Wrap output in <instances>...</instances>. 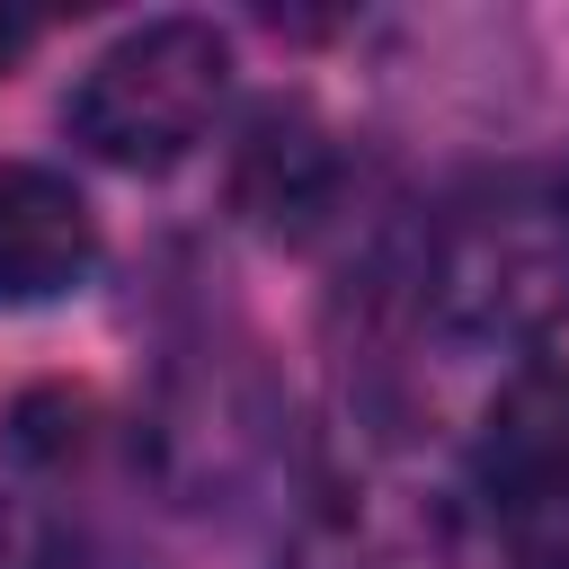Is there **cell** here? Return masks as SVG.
<instances>
[{
    "mask_svg": "<svg viewBox=\"0 0 569 569\" xmlns=\"http://www.w3.org/2000/svg\"><path fill=\"white\" fill-rule=\"evenodd\" d=\"M222 98H231V36L213 18H142L89 53V71L62 98V124L89 160L160 178L213 133Z\"/></svg>",
    "mask_w": 569,
    "mask_h": 569,
    "instance_id": "obj_1",
    "label": "cell"
},
{
    "mask_svg": "<svg viewBox=\"0 0 569 569\" xmlns=\"http://www.w3.org/2000/svg\"><path fill=\"white\" fill-rule=\"evenodd\" d=\"M480 489L525 569H569V373L525 365L480 418Z\"/></svg>",
    "mask_w": 569,
    "mask_h": 569,
    "instance_id": "obj_2",
    "label": "cell"
},
{
    "mask_svg": "<svg viewBox=\"0 0 569 569\" xmlns=\"http://www.w3.org/2000/svg\"><path fill=\"white\" fill-rule=\"evenodd\" d=\"M338 196H347V151H338V133H329L302 98H267V107L240 124V142H231V213H240L258 240L302 249L311 231H329Z\"/></svg>",
    "mask_w": 569,
    "mask_h": 569,
    "instance_id": "obj_3",
    "label": "cell"
},
{
    "mask_svg": "<svg viewBox=\"0 0 569 569\" xmlns=\"http://www.w3.org/2000/svg\"><path fill=\"white\" fill-rule=\"evenodd\" d=\"M560 284H569V249H560V222L551 231H525V222H462L445 240V267H436V293L462 329L480 338H533L551 311H560Z\"/></svg>",
    "mask_w": 569,
    "mask_h": 569,
    "instance_id": "obj_4",
    "label": "cell"
},
{
    "mask_svg": "<svg viewBox=\"0 0 569 569\" xmlns=\"http://www.w3.org/2000/svg\"><path fill=\"white\" fill-rule=\"evenodd\" d=\"M98 276V213L44 160H0V311L62 302Z\"/></svg>",
    "mask_w": 569,
    "mask_h": 569,
    "instance_id": "obj_5",
    "label": "cell"
},
{
    "mask_svg": "<svg viewBox=\"0 0 569 569\" xmlns=\"http://www.w3.org/2000/svg\"><path fill=\"white\" fill-rule=\"evenodd\" d=\"M89 445V391H27L18 400V453L27 462H71Z\"/></svg>",
    "mask_w": 569,
    "mask_h": 569,
    "instance_id": "obj_6",
    "label": "cell"
},
{
    "mask_svg": "<svg viewBox=\"0 0 569 569\" xmlns=\"http://www.w3.org/2000/svg\"><path fill=\"white\" fill-rule=\"evenodd\" d=\"M0 569H53V525L18 498H0Z\"/></svg>",
    "mask_w": 569,
    "mask_h": 569,
    "instance_id": "obj_7",
    "label": "cell"
},
{
    "mask_svg": "<svg viewBox=\"0 0 569 569\" xmlns=\"http://www.w3.org/2000/svg\"><path fill=\"white\" fill-rule=\"evenodd\" d=\"M27 44H36V18H27V9H0V71H9Z\"/></svg>",
    "mask_w": 569,
    "mask_h": 569,
    "instance_id": "obj_8",
    "label": "cell"
},
{
    "mask_svg": "<svg viewBox=\"0 0 569 569\" xmlns=\"http://www.w3.org/2000/svg\"><path fill=\"white\" fill-rule=\"evenodd\" d=\"M551 222H560V249H569V169H560V196H551Z\"/></svg>",
    "mask_w": 569,
    "mask_h": 569,
    "instance_id": "obj_9",
    "label": "cell"
}]
</instances>
